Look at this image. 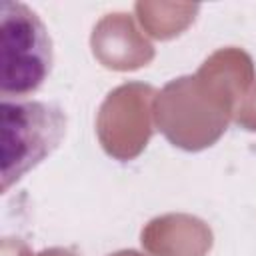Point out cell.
<instances>
[{"mask_svg": "<svg viewBox=\"0 0 256 256\" xmlns=\"http://www.w3.org/2000/svg\"><path fill=\"white\" fill-rule=\"evenodd\" d=\"M0 96L28 98L52 72L54 50L40 16L22 2H0Z\"/></svg>", "mask_w": 256, "mask_h": 256, "instance_id": "obj_1", "label": "cell"}, {"mask_svg": "<svg viewBox=\"0 0 256 256\" xmlns=\"http://www.w3.org/2000/svg\"><path fill=\"white\" fill-rule=\"evenodd\" d=\"M2 192L46 160L66 134L58 104L30 98H2Z\"/></svg>", "mask_w": 256, "mask_h": 256, "instance_id": "obj_2", "label": "cell"}]
</instances>
